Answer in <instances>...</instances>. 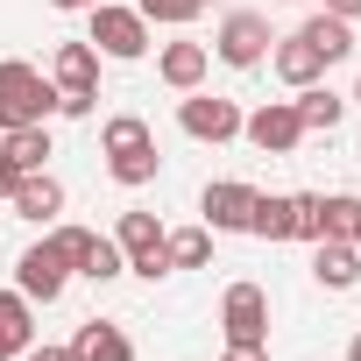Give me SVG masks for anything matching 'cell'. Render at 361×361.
Listing matches in <instances>:
<instances>
[{
    "label": "cell",
    "instance_id": "cell-8",
    "mask_svg": "<svg viewBox=\"0 0 361 361\" xmlns=\"http://www.w3.org/2000/svg\"><path fill=\"white\" fill-rule=\"evenodd\" d=\"M64 283H71V269H64V255H57L50 241H36V248L15 262V290H22L29 305H57V298H64Z\"/></svg>",
    "mask_w": 361,
    "mask_h": 361
},
{
    "label": "cell",
    "instance_id": "cell-11",
    "mask_svg": "<svg viewBox=\"0 0 361 361\" xmlns=\"http://www.w3.org/2000/svg\"><path fill=\"white\" fill-rule=\"evenodd\" d=\"M50 85H57V92H99V50H92V43H57Z\"/></svg>",
    "mask_w": 361,
    "mask_h": 361
},
{
    "label": "cell",
    "instance_id": "cell-31",
    "mask_svg": "<svg viewBox=\"0 0 361 361\" xmlns=\"http://www.w3.org/2000/svg\"><path fill=\"white\" fill-rule=\"evenodd\" d=\"M29 361H78L71 347H29Z\"/></svg>",
    "mask_w": 361,
    "mask_h": 361
},
{
    "label": "cell",
    "instance_id": "cell-7",
    "mask_svg": "<svg viewBox=\"0 0 361 361\" xmlns=\"http://www.w3.org/2000/svg\"><path fill=\"white\" fill-rule=\"evenodd\" d=\"M241 135H248L262 156H290V149L305 142V121H298V106H290V99H269V106L241 114Z\"/></svg>",
    "mask_w": 361,
    "mask_h": 361
},
{
    "label": "cell",
    "instance_id": "cell-14",
    "mask_svg": "<svg viewBox=\"0 0 361 361\" xmlns=\"http://www.w3.org/2000/svg\"><path fill=\"white\" fill-rule=\"evenodd\" d=\"M269 64H276V78L298 92V85H319V71H326V57L305 43V36H283L276 50H269Z\"/></svg>",
    "mask_w": 361,
    "mask_h": 361
},
{
    "label": "cell",
    "instance_id": "cell-19",
    "mask_svg": "<svg viewBox=\"0 0 361 361\" xmlns=\"http://www.w3.org/2000/svg\"><path fill=\"white\" fill-rule=\"evenodd\" d=\"M298 36H305V43H312V50H319L326 64L354 57V22H340V15H312V22L298 29Z\"/></svg>",
    "mask_w": 361,
    "mask_h": 361
},
{
    "label": "cell",
    "instance_id": "cell-25",
    "mask_svg": "<svg viewBox=\"0 0 361 361\" xmlns=\"http://www.w3.org/2000/svg\"><path fill=\"white\" fill-rule=\"evenodd\" d=\"M92 241H99L92 227H50V248H57L64 269H78V276H85V262H92Z\"/></svg>",
    "mask_w": 361,
    "mask_h": 361
},
{
    "label": "cell",
    "instance_id": "cell-12",
    "mask_svg": "<svg viewBox=\"0 0 361 361\" xmlns=\"http://www.w3.org/2000/svg\"><path fill=\"white\" fill-rule=\"evenodd\" d=\"M312 276L326 290H354L361 283V248L354 241H312Z\"/></svg>",
    "mask_w": 361,
    "mask_h": 361
},
{
    "label": "cell",
    "instance_id": "cell-9",
    "mask_svg": "<svg viewBox=\"0 0 361 361\" xmlns=\"http://www.w3.org/2000/svg\"><path fill=\"white\" fill-rule=\"evenodd\" d=\"M199 213H206V227H213V234H248V213H255V185H241V177H220V185H206Z\"/></svg>",
    "mask_w": 361,
    "mask_h": 361
},
{
    "label": "cell",
    "instance_id": "cell-13",
    "mask_svg": "<svg viewBox=\"0 0 361 361\" xmlns=\"http://www.w3.org/2000/svg\"><path fill=\"white\" fill-rule=\"evenodd\" d=\"M15 213H22V220H36V227H43V220H57V213H64V185H57L50 170H29L22 185H15Z\"/></svg>",
    "mask_w": 361,
    "mask_h": 361
},
{
    "label": "cell",
    "instance_id": "cell-1",
    "mask_svg": "<svg viewBox=\"0 0 361 361\" xmlns=\"http://www.w3.org/2000/svg\"><path fill=\"white\" fill-rule=\"evenodd\" d=\"M50 114H57V85L36 64L8 57V64H0V135H8V128H43Z\"/></svg>",
    "mask_w": 361,
    "mask_h": 361
},
{
    "label": "cell",
    "instance_id": "cell-35",
    "mask_svg": "<svg viewBox=\"0 0 361 361\" xmlns=\"http://www.w3.org/2000/svg\"><path fill=\"white\" fill-rule=\"evenodd\" d=\"M347 361H361V333H354V340H347Z\"/></svg>",
    "mask_w": 361,
    "mask_h": 361
},
{
    "label": "cell",
    "instance_id": "cell-33",
    "mask_svg": "<svg viewBox=\"0 0 361 361\" xmlns=\"http://www.w3.org/2000/svg\"><path fill=\"white\" fill-rule=\"evenodd\" d=\"M227 361H269V347H227Z\"/></svg>",
    "mask_w": 361,
    "mask_h": 361
},
{
    "label": "cell",
    "instance_id": "cell-24",
    "mask_svg": "<svg viewBox=\"0 0 361 361\" xmlns=\"http://www.w3.org/2000/svg\"><path fill=\"white\" fill-rule=\"evenodd\" d=\"M99 149H106V156H121V149H149V121H142V114H114V121L99 128Z\"/></svg>",
    "mask_w": 361,
    "mask_h": 361
},
{
    "label": "cell",
    "instance_id": "cell-27",
    "mask_svg": "<svg viewBox=\"0 0 361 361\" xmlns=\"http://www.w3.org/2000/svg\"><path fill=\"white\" fill-rule=\"evenodd\" d=\"M121 269H128V255H121V241H106V234H99V241H92V262H85V276H92V283H114Z\"/></svg>",
    "mask_w": 361,
    "mask_h": 361
},
{
    "label": "cell",
    "instance_id": "cell-3",
    "mask_svg": "<svg viewBox=\"0 0 361 361\" xmlns=\"http://www.w3.org/2000/svg\"><path fill=\"white\" fill-rule=\"evenodd\" d=\"M85 15H92V36H85V43H92L99 57L135 64V57L149 50V22H142L135 8H114V0H99V8H85Z\"/></svg>",
    "mask_w": 361,
    "mask_h": 361
},
{
    "label": "cell",
    "instance_id": "cell-37",
    "mask_svg": "<svg viewBox=\"0 0 361 361\" xmlns=\"http://www.w3.org/2000/svg\"><path fill=\"white\" fill-rule=\"evenodd\" d=\"M354 248H361V227H354Z\"/></svg>",
    "mask_w": 361,
    "mask_h": 361
},
{
    "label": "cell",
    "instance_id": "cell-32",
    "mask_svg": "<svg viewBox=\"0 0 361 361\" xmlns=\"http://www.w3.org/2000/svg\"><path fill=\"white\" fill-rule=\"evenodd\" d=\"M326 15H340V22H354V15H361V0H326Z\"/></svg>",
    "mask_w": 361,
    "mask_h": 361
},
{
    "label": "cell",
    "instance_id": "cell-16",
    "mask_svg": "<svg viewBox=\"0 0 361 361\" xmlns=\"http://www.w3.org/2000/svg\"><path fill=\"white\" fill-rule=\"evenodd\" d=\"M298 121H305V135H333L340 128V114H347V99L340 92H326V85H298Z\"/></svg>",
    "mask_w": 361,
    "mask_h": 361
},
{
    "label": "cell",
    "instance_id": "cell-22",
    "mask_svg": "<svg viewBox=\"0 0 361 361\" xmlns=\"http://www.w3.org/2000/svg\"><path fill=\"white\" fill-rule=\"evenodd\" d=\"M0 156H8L22 177L50 163V128H8V142H0Z\"/></svg>",
    "mask_w": 361,
    "mask_h": 361
},
{
    "label": "cell",
    "instance_id": "cell-29",
    "mask_svg": "<svg viewBox=\"0 0 361 361\" xmlns=\"http://www.w3.org/2000/svg\"><path fill=\"white\" fill-rule=\"evenodd\" d=\"M99 106V92H57V114H71V121H85Z\"/></svg>",
    "mask_w": 361,
    "mask_h": 361
},
{
    "label": "cell",
    "instance_id": "cell-18",
    "mask_svg": "<svg viewBox=\"0 0 361 361\" xmlns=\"http://www.w3.org/2000/svg\"><path fill=\"white\" fill-rule=\"evenodd\" d=\"M0 347H8V354H29L36 347V312H29L22 290H0Z\"/></svg>",
    "mask_w": 361,
    "mask_h": 361
},
{
    "label": "cell",
    "instance_id": "cell-15",
    "mask_svg": "<svg viewBox=\"0 0 361 361\" xmlns=\"http://www.w3.org/2000/svg\"><path fill=\"white\" fill-rule=\"evenodd\" d=\"M71 354H78V361H135V340H128L121 326H106V319H85L78 340H71Z\"/></svg>",
    "mask_w": 361,
    "mask_h": 361
},
{
    "label": "cell",
    "instance_id": "cell-28",
    "mask_svg": "<svg viewBox=\"0 0 361 361\" xmlns=\"http://www.w3.org/2000/svg\"><path fill=\"white\" fill-rule=\"evenodd\" d=\"M290 206H298V234L290 241H319V192H298Z\"/></svg>",
    "mask_w": 361,
    "mask_h": 361
},
{
    "label": "cell",
    "instance_id": "cell-5",
    "mask_svg": "<svg viewBox=\"0 0 361 361\" xmlns=\"http://www.w3.org/2000/svg\"><path fill=\"white\" fill-rule=\"evenodd\" d=\"M114 241H121V255H128V269L135 276H170V255H163V220L156 213H121V227H114Z\"/></svg>",
    "mask_w": 361,
    "mask_h": 361
},
{
    "label": "cell",
    "instance_id": "cell-4",
    "mask_svg": "<svg viewBox=\"0 0 361 361\" xmlns=\"http://www.w3.org/2000/svg\"><path fill=\"white\" fill-rule=\"evenodd\" d=\"M269 43H276V36H269V22H262L255 8H234V15L220 22V36H213V57H220V64H234V71H255V64L269 57Z\"/></svg>",
    "mask_w": 361,
    "mask_h": 361
},
{
    "label": "cell",
    "instance_id": "cell-2",
    "mask_svg": "<svg viewBox=\"0 0 361 361\" xmlns=\"http://www.w3.org/2000/svg\"><path fill=\"white\" fill-rule=\"evenodd\" d=\"M220 333H227V347H269V290L262 283H227Z\"/></svg>",
    "mask_w": 361,
    "mask_h": 361
},
{
    "label": "cell",
    "instance_id": "cell-26",
    "mask_svg": "<svg viewBox=\"0 0 361 361\" xmlns=\"http://www.w3.org/2000/svg\"><path fill=\"white\" fill-rule=\"evenodd\" d=\"M135 15H142V22H170V29H177V22H199V15H206V0H135Z\"/></svg>",
    "mask_w": 361,
    "mask_h": 361
},
{
    "label": "cell",
    "instance_id": "cell-6",
    "mask_svg": "<svg viewBox=\"0 0 361 361\" xmlns=\"http://www.w3.org/2000/svg\"><path fill=\"white\" fill-rule=\"evenodd\" d=\"M177 128H185L192 142H234L241 135V106L220 99V92H185L177 99Z\"/></svg>",
    "mask_w": 361,
    "mask_h": 361
},
{
    "label": "cell",
    "instance_id": "cell-10",
    "mask_svg": "<svg viewBox=\"0 0 361 361\" xmlns=\"http://www.w3.org/2000/svg\"><path fill=\"white\" fill-rule=\"evenodd\" d=\"M206 64H213L206 43H163V50H156V78H163L170 92H199V85H206Z\"/></svg>",
    "mask_w": 361,
    "mask_h": 361
},
{
    "label": "cell",
    "instance_id": "cell-34",
    "mask_svg": "<svg viewBox=\"0 0 361 361\" xmlns=\"http://www.w3.org/2000/svg\"><path fill=\"white\" fill-rule=\"evenodd\" d=\"M50 8H99V0H50Z\"/></svg>",
    "mask_w": 361,
    "mask_h": 361
},
{
    "label": "cell",
    "instance_id": "cell-36",
    "mask_svg": "<svg viewBox=\"0 0 361 361\" xmlns=\"http://www.w3.org/2000/svg\"><path fill=\"white\" fill-rule=\"evenodd\" d=\"M354 106H361V85H354Z\"/></svg>",
    "mask_w": 361,
    "mask_h": 361
},
{
    "label": "cell",
    "instance_id": "cell-21",
    "mask_svg": "<svg viewBox=\"0 0 361 361\" xmlns=\"http://www.w3.org/2000/svg\"><path fill=\"white\" fill-rule=\"evenodd\" d=\"M163 255H170V269H206V262H213V227H177V234H163Z\"/></svg>",
    "mask_w": 361,
    "mask_h": 361
},
{
    "label": "cell",
    "instance_id": "cell-38",
    "mask_svg": "<svg viewBox=\"0 0 361 361\" xmlns=\"http://www.w3.org/2000/svg\"><path fill=\"white\" fill-rule=\"evenodd\" d=\"M0 361H8V347H0Z\"/></svg>",
    "mask_w": 361,
    "mask_h": 361
},
{
    "label": "cell",
    "instance_id": "cell-23",
    "mask_svg": "<svg viewBox=\"0 0 361 361\" xmlns=\"http://www.w3.org/2000/svg\"><path fill=\"white\" fill-rule=\"evenodd\" d=\"M156 163H163L156 142H149V149H121V156H106V177H114V185H128V192H142L149 177H156Z\"/></svg>",
    "mask_w": 361,
    "mask_h": 361
},
{
    "label": "cell",
    "instance_id": "cell-20",
    "mask_svg": "<svg viewBox=\"0 0 361 361\" xmlns=\"http://www.w3.org/2000/svg\"><path fill=\"white\" fill-rule=\"evenodd\" d=\"M361 227V199L354 192H319V241H354Z\"/></svg>",
    "mask_w": 361,
    "mask_h": 361
},
{
    "label": "cell",
    "instance_id": "cell-30",
    "mask_svg": "<svg viewBox=\"0 0 361 361\" xmlns=\"http://www.w3.org/2000/svg\"><path fill=\"white\" fill-rule=\"evenodd\" d=\"M15 185H22V170H15L8 156H0V199H15Z\"/></svg>",
    "mask_w": 361,
    "mask_h": 361
},
{
    "label": "cell",
    "instance_id": "cell-17",
    "mask_svg": "<svg viewBox=\"0 0 361 361\" xmlns=\"http://www.w3.org/2000/svg\"><path fill=\"white\" fill-rule=\"evenodd\" d=\"M248 234H262V241H290V234H298V206H290L283 192H255Z\"/></svg>",
    "mask_w": 361,
    "mask_h": 361
}]
</instances>
